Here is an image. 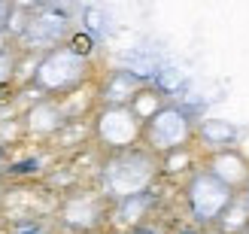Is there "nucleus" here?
<instances>
[{
  "mask_svg": "<svg viewBox=\"0 0 249 234\" xmlns=\"http://www.w3.org/2000/svg\"><path fill=\"white\" fill-rule=\"evenodd\" d=\"M21 234H40V231H21Z\"/></svg>",
  "mask_w": 249,
  "mask_h": 234,
  "instance_id": "nucleus-2",
  "label": "nucleus"
},
{
  "mask_svg": "<svg viewBox=\"0 0 249 234\" xmlns=\"http://www.w3.org/2000/svg\"><path fill=\"white\" fill-rule=\"evenodd\" d=\"M36 167V162H21V164H16L12 170H16V174H28V170H34Z\"/></svg>",
  "mask_w": 249,
  "mask_h": 234,
  "instance_id": "nucleus-1",
  "label": "nucleus"
}]
</instances>
